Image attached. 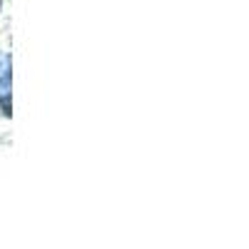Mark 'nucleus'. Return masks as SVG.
Masks as SVG:
<instances>
[{
  "instance_id": "f03ea898",
  "label": "nucleus",
  "mask_w": 249,
  "mask_h": 249,
  "mask_svg": "<svg viewBox=\"0 0 249 249\" xmlns=\"http://www.w3.org/2000/svg\"><path fill=\"white\" fill-rule=\"evenodd\" d=\"M0 5H3V3H0Z\"/></svg>"
},
{
  "instance_id": "f257e3e1",
  "label": "nucleus",
  "mask_w": 249,
  "mask_h": 249,
  "mask_svg": "<svg viewBox=\"0 0 249 249\" xmlns=\"http://www.w3.org/2000/svg\"><path fill=\"white\" fill-rule=\"evenodd\" d=\"M8 85H10V75L5 72L3 77H0V95H10L8 92Z\"/></svg>"
}]
</instances>
